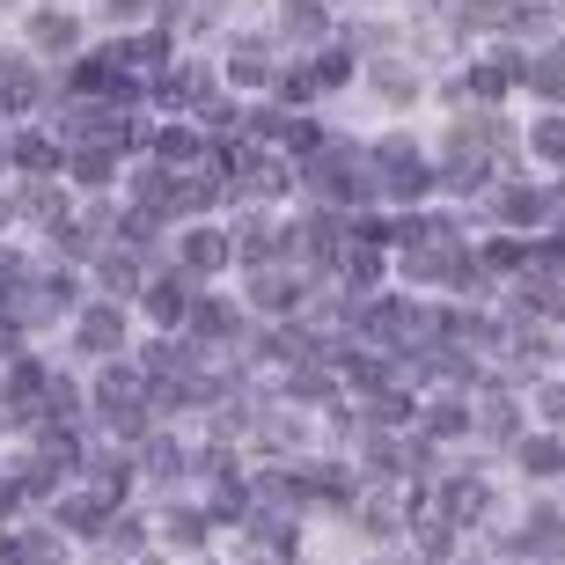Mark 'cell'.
Segmentation results:
<instances>
[{"label":"cell","instance_id":"cell-1","mask_svg":"<svg viewBox=\"0 0 565 565\" xmlns=\"http://www.w3.org/2000/svg\"><path fill=\"white\" fill-rule=\"evenodd\" d=\"M375 162H382V177H390L397 199H419V191H426V169H419V147H412V140H382Z\"/></svg>","mask_w":565,"mask_h":565},{"label":"cell","instance_id":"cell-2","mask_svg":"<svg viewBox=\"0 0 565 565\" xmlns=\"http://www.w3.org/2000/svg\"><path fill=\"white\" fill-rule=\"evenodd\" d=\"M74 338H82L88 353H110V345L126 338V323H118V309H88L82 323H74Z\"/></svg>","mask_w":565,"mask_h":565},{"label":"cell","instance_id":"cell-3","mask_svg":"<svg viewBox=\"0 0 565 565\" xmlns=\"http://www.w3.org/2000/svg\"><path fill=\"white\" fill-rule=\"evenodd\" d=\"M30 38H38L44 52H74V15H60V8H44V15H30Z\"/></svg>","mask_w":565,"mask_h":565},{"label":"cell","instance_id":"cell-4","mask_svg":"<svg viewBox=\"0 0 565 565\" xmlns=\"http://www.w3.org/2000/svg\"><path fill=\"white\" fill-rule=\"evenodd\" d=\"M279 30H287V38H323V8H316V0H287Z\"/></svg>","mask_w":565,"mask_h":565},{"label":"cell","instance_id":"cell-5","mask_svg":"<svg viewBox=\"0 0 565 565\" xmlns=\"http://www.w3.org/2000/svg\"><path fill=\"white\" fill-rule=\"evenodd\" d=\"M30 96H38V82H30V66H0V104H8V110H22Z\"/></svg>","mask_w":565,"mask_h":565},{"label":"cell","instance_id":"cell-6","mask_svg":"<svg viewBox=\"0 0 565 565\" xmlns=\"http://www.w3.org/2000/svg\"><path fill=\"white\" fill-rule=\"evenodd\" d=\"M184 257H191V265H199V273H213V265H221V257H228V250H221V235H213V228H199V235H191V243H184Z\"/></svg>","mask_w":565,"mask_h":565},{"label":"cell","instance_id":"cell-7","mask_svg":"<svg viewBox=\"0 0 565 565\" xmlns=\"http://www.w3.org/2000/svg\"><path fill=\"white\" fill-rule=\"evenodd\" d=\"M206 96V74H169L162 82V104H199Z\"/></svg>","mask_w":565,"mask_h":565},{"label":"cell","instance_id":"cell-8","mask_svg":"<svg viewBox=\"0 0 565 565\" xmlns=\"http://www.w3.org/2000/svg\"><path fill=\"white\" fill-rule=\"evenodd\" d=\"M191 323H199L206 338H228V331H235V316L221 309V301H199V309H191Z\"/></svg>","mask_w":565,"mask_h":565},{"label":"cell","instance_id":"cell-9","mask_svg":"<svg viewBox=\"0 0 565 565\" xmlns=\"http://www.w3.org/2000/svg\"><path fill=\"white\" fill-rule=\"evenodd\" d=\"M147 316H154V323H177V316H184V294H177V287H154V294H147Z\"/></svg>","mask_w":565,"mask_h":565},{"label":"cell","instance_id":"cell-10","mask_svg":"<svg viewBox=\"0 0 565 565\" xmlns=\"http://www.w3.org/2000/svg\"><path fill=\"white\" fill-rule=\"evenodd\" d=\"M529 82H536V88H551V96H565V44L551 52L544 66H536V74H529Z\"/></svg>","mask_w":565,"mask_h":565},{"label":"cell","instance_id":"cell-11","mask_svg":"<svg viewBox=\"0 0 565 565\" xmlns=\"http://www.w3.org/2000/svg\"><path fill=\"white\" fill-rule=\"evenodd\" d=\"M500 213H507V221H536V213H544V199H536V191H507Z\"/></svg>","mask_w":565,"mask_h":565},{"label":"cell","instance_id":"cell-12","mask_svg":"<svg viewBox=\"0 0 565 565\" xmlns=\"http://www.w3.org/2000/svg\"><path fill=\"white\" fill-rule=\"evenodd\" d=\"M536 154H551V162H565V118H551V126H536Z\"/></svg>","mask_w":565,"mask_h":565},{"label":"cell","instance_id":"cell-13","mask_svg":"<svg viewBox=\"0 0 565 565\" xmlns=\"http://www.w3.org/2000/svg\"><path fill=\"white\" fill-rule=\"evenodd\" d=\"M154 60H162V38H140V44L118 52V66H154Z\"/></svg>","mask_w":565,"mask_h":565},{"label":"cell","instance_id":"cell-14","mask_svg":"<svg viewBox=\"0 0 565 565\" xmlns=\"http://www.w3.org/2000/svg\"><path fill=\"white\" fill-rule=\"evenodd\" d=\"M265 74H273V66H265V52H250V44H243V52H235V82H265Z\"/></svg>","mask_w":565,"mask_h":565},{"label":"cell","instance_id":"cell-15","mask_svg":"<svg viewBox=\"0 0 565 565\" xmlns=\"http://www.w3.org/2000/svg\"><path fill=\"white\" fill-rule=\"evenodd\" d=\"M375 82H382V96H390V104H412V74H397V66H382Z\"/></svg>","mask_w":565,"mask_h":565},{"label":"cell","instance_id":"cell-16","mask_svg":"<svg viewBox=\"0 0 565 565\" xmlns=\"http://www.w3.org/2000/svg\"><path fill=\"white\" fill-rule=\"evenodd\" d=\"M522 462H529V470H558V448H551V440H529Z\"/></svg>","mask_w":565,"mask_h":565},{"label":"cell","instance_id":"cell-17","mask_svg":"<svg viewBox=\"0 0 565 565\" xmlns=\"http://www.w3.org/2000/svg\"><path fill=\"white\" fill-rule=\"evenodd\" d=\"M470 88H478V96H500V88H507V66H478V74H470Z\"/></svg>","mask_w":565,"mask_h":565},{"label":"cell","instance_id":"cell-18","mask_svg":"<svg viewBox=\"0 0 565 565\" xmlns=\"http://www.w3.org/2000/svg\"><path fill=\"white\" fill-rule=\"evenodd\" d=\"M162 154L169 162H191V132H162Z\"/></svg>","mask_w":565,"mask_h":565},{"label":"cell","instance_id":"cell-19","mask_svg":"<svg viewBox=\"0 0 565 565\" xmlns=\"http://www.w3.org/2000/svg\"><path fill=\"white\" fill-rule=\"evenodd\" d=\"M434 434H462V412H456V404H434Z\"/></svg>","mask_w":565,"mask_h":565},{"label":"cell","instance_id":"cell-20","mask_svg":"<svg viewBox=\"0 0 565 565\" xmlns=\"http://www.w3.org/2000/svg\"><path fill=\"white\" fill-rule=\"evenodd\" d=\"M8 507H15V492H8V484H0V514H8Z\"/></svg>","mask_w":565,"mask_h":565},{"label":"cell","instance_id":"cell-21","mask_svg":"<svg viewBox=\"0 0 565 565\" xmlns=\"http://www.w3.org/2000/svg\"><path fill=\"white\" fill-rule=\"evenodd\" d=\"M426 8H440V0H426Z\"/></svg>","mask_w":565,"mask_h":565}]
</instances>
